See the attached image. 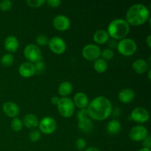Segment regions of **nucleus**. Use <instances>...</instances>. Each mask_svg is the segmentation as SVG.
Here are the masks:
<instances>
[{"instance_id":"f704fd0d","label":"nucleus","mask_w":151,"mask_h":151,"mask_svg":"<svg viewBox=\"0 0 151 151\" xmlns=\"http://www.w3.org/2000/svg\"><path fill=\"white\" fill-rule=\"evenodd\" d=\"M46 2H47V4L49 6H50L52 7H58L61 4V1L60 0H47Z\"/></svg>"},{"instance_id":"0eeeda50","label":"nucleus","mask_w":151,"mask_h":151,"mask_svg":"<svg viewBox=\"0 0 151 151\" xmlns=\"http://www.w3.org/2000/svg\"><path fill=\"white\" fill-rule=\"evenodd\" d=\"M40 132L44 134H51L55 131L57 128V122L51 116H44L38 123Z\"/></svg>"},{"instance_id":"2eb2a0df","label":"nucleus","mask_w":151,"mask_h":151,"mask_svg":"<svg viewBox=\"0 0 151 151\" xmlns=\"http://www.w3.org/2000/svg\"><path fill=\"white\" fill-rule=\"evenodd\" d=\"M4 47L9 52H14L19 49V40L14 35H8L4 41Z\"/></svg>"},{"instance_id":"9b49d317","label":"nucleus","mask_w":151,"mask_h":151,"mask_svg":"<svg viewBox=\"0 0 151 151\" xmlns=\"http://www.w3.org/2000/svg\"><path fill=\"white\" fill-rule=\"evenodd\" d=\"M131 117L135 122L139 123H145L150 119V114L145 108L137 107L131 112Z\"/></svg>"},{"instance_id":"c9c22d12","label":"nucleus","mask_w":151,"mask_h":151,"mask_svg":"<svg viewBox=\"0 0 151 151\" xmlns=\"http://www.w3.org/2000/svg\"><path fill=\"white\" fill-rule=\"evenodd\" d=\"M142 145L144 146V147L145 148L150 149L151 147V138L150 136H147L145 139L142 141Z\"/></svg>"},{"instance_id":"a19ab883","label":"nucleus","mask_w":151,"mask_h":151,"mask_svg":"<svg viewBox=\"0 0 151 151\" xmlns=\"http://www.w3.org/2000/svg\"><path fill=\"white\" fill-rule=\"evenodd\" d=\"M138 151H150V149L145 148V147H142V148L139 149Z\"/></svg>"},{"instance_id":"cd10ccee","label":"nucleus","mask_w":151,"mask_h":151,"mask_svg":"<svg viewBox=\"0 0 151 151\" xmlns=\"http://www.w3.org/2000/svg\"><path fill=\"white\" fill-rule=\"evenodd\" d=\"M77 116H78V122H81V121H84L86 119H90L89 114H88V109H82L78 112V114H77Z\"/></svg>"},{"instance_id":"ddd939ff","label":"nucleus","mask_w":151,"mask_h":151,"mask_svg":"<svg viewBox=\"0 0 151 151\" xmlns=\"http://www.w3.org/2000/svg\"><path fill=\"white\" fill-rule=\"evenodd\" d=\"M2 109L4 113L9 117L15 118L19 115L20 109L17 104L13 102H6L3 104Z\"/></svg>"},{"instance_id":"412c9836","label":"nucleus","mask_w":151,"mask_h":151,"mask_svg":"<svg viewBox=\"0 0 151 151\" xmlns=\"http://www.w3.org/2000/svg\"><path fill=\"white\" fill-rule=\"evenodd\" d=\"M109 35L108 32L104 29H98L94 32V35H93V38H94V41L97 44H103L105 43L108 42L109 40Z\"/></svg>"},{"instance_id":"4be33fe9","label":"nucleus","mask_w":151,"mask_h":151,"mask_svg":"<svg viewBox=\"0 0 151 151\" xmlns=\"http://www.w3.org/2000/svg\"><path fill=\"white\" fill-rule=\"evenodd\" d=\"M73 86L69 81H63L58 86V93L63 97H68L72 93Z\"/></svg>"},{"instance_id":"c756f323","label":"nucleus","mask_w":151,"mask_h":151,"mask_svg":"<svg viewBox=\"0 0 151 151\" xmlns=\"http://www.w3.org/2000/svg\"><path fill=\"white\" fill-rule=\"evenodd\" d=\"M13 6V3L10 0H2L0 1V10L3 11H7L10 10Z\"/></svg>"},{"instance_id":"f03ea898","label":"nucleus","mask_w":151,"mask_h":151,"mask_svg":"<svg viewBox=\"0 0 151 151\" xmlns=\"http://www.w3.org/2000/svg\"><path fill=\"white\" fill-rule=\"evenodd\" d=\"M150 19V11L142 4H135L131 6L126 13V22L134 26H139Z\"/></svg>"},{"instance_id":"dca6fc26","label":"nucleus","mask_w":151,"mask_h":151,"mask_svg":"<svg viewBox=\"0 0 151 151\" xmlns=\"http://www.w3.org/2000/svg\"><path fill=\"white\" fill-rule=\"evenodd\" d=\"M74 104L79 109H86L89 102L86 94L83 92H78L74 96Z\"/></svg>"},{"instance_id":"aec40b11","label":"nucleus","mask_w":151,"mask_h":151,"mask_svg":"<svg viewBox=\"0 0 151 151\" xmlns=\"http://www.w3.org/2000/svg\"><path fill=\"white\" fill-rule=\"evenodd\" d=\"M121 129H122V126H121L120 122L116 119H113L109 121L106 127L107 132L110 135H116L120 132Z\"/></svg>"},{"instance_id":"f3484780","label":"nucleus","mask_w":151,"mask_h":151,"mask_svg":"<svg viewBox=\"0 0 151 151\" xmlns=\"http://www.w3.org/2000/svg\"><path fill=\"white\" fill-rule=\"evenodd\" d=\"M118 97L122 103H129L134 100V97H135V92L131 88H123L119 92Z\"/></svg>"},{"instance_id":"473e14b6","label":"nucleus","mask_w":151,"mask_h":151,"mask_svg":"<svg viewBox=\"0 0 151 151\" xmlns=\"http://www.w3.org/2000/svg\"><path fill=\"white\" fill-rule=\"evenodd\" d=\"M75 146H76L78 150H83L86 148V142L85 141L84 139L79 138L76 140V142H75Z\"/></svg>"},{"instance_id":"393cba45","label":"nucleus","mask_w":151,"mask_h":151,"mask_svg":"<svg viewBox=\"0 0 151 151\" xmlns=\"http://www.w3.org/2000/svg\"><path fill=\"white\" fill-rule=\"evenodd\" d=\"M1 64L4 67H9L11 66L14 62V56L11 53H6L3 55L2 57L1 58Z\"/></svg>"},{"instance_id":"b1692460","label":"nucleus","mask_w":151,"mask_h":151,"mask_svg":"<svg viewBox=\"0 0 151 151\" xmlns=\"http://www.w3.org/2000/svg\"><path fill=\"white\" fill-rule=\"evenodd\" d=\"M78 128L81 131L85 133H88L91 131L93 128V122L91 121V118L88 119H86L84 121L78 122Z\"/></svg>"},{"instance_id":"72a5a7b5","label":"nucleus","mask_w":151,"mask_h":151,"mask_svg":"<svg viewBox=\"0 0 151 151\" xmlns=\"http://www.w3.org/2000/svg\"><path fill=\"white\" fill-rule=\"evenodd\" d=\"M35 69V74H40L44 71V68H45V64H44V61L42 60H40V61L36 62L34 64Z\"/></svg>"},{"instance_id":"c85d7f7f","label":"nucleus","mask_w":151,"mask_h":151,"mask_svg":"<svg viewBox=\"0 0 151 151\" xmlns=\"http://www.w3.org/2000/svg\"><path fill=\"white\" fill-rule=\"evenodd\" d=\"M41 134L40 132V131H38V130H32L30 131V133L29 134V140L31 142H38L41 139Z\"/></svg>"},{"instance_id":"a878e982","label":"nucleus","mask_w":151,"mask_h":151,"mask_svg":"<svg viewBox=\"0 0 151 151\" xmlns=\"http://www.w3.org/2000/svg\"><path fill=\"white\" fill-rule=\"evenodd\" d=\"M10 126L13 131L16 132H19L23 128V122L19 118H13L11 122H10Z\"/></svg>"},{"instance_id":"ea45409f","label":"nucleus","mask_w":151,"mask_h":151,"mask_svg":"<svg viewBox=\"0 0 151 151\" xmlns=\"http://www.w3.org/2000/svg\"><path fill=\"white\" fill-rule=\"evenodd\" d=\"M85 151H100V150L95 147H89L86 149Z\"/></svg>"},{"instance_id":"5701e85b","label":"nucleus","mask_w":151,"mask_h":151,"mask_svg":"<svg viewBox=\"0 0 151 151\" xmlns=\"http://www.w3.org/2000/svg\"><path fill=\"white\" fill-rule=\"evenodd\" d=\"M94 69H95L96 72L98 73H103L106 72L108 69V63L106 60L104 59L100 58L94 60Z\"/></svg>"},{"instance_id":"f8f14e48","label":"nucleus","mask_w":151,"mask_h":151,"mask_svg":"<svg viewBox=\"0 0 151 151\" xmlns=\"http://www.w3.org/2000/svg\"><path fill=\"white\" fill-rule=\"evenodd\" d=\"M53 26L59 31H66L70 27L71 22L69 18L64 15H58L53 19Z\"/></svg>"},{"instance_id":"4c0bfd02","label":"nucleus","mask_w":151,"mask_h":151,"mask_svg":"<svg viewBox=\"0 0 151 151\" xmlns=\"http://www.w3.org/2000/svg\"><path fill=\"white\" fill-rule=\"evenodd\" d=\"M59 99L60 98H59L58 97H57V96H53L50 100H51V103H52L53 105H56V106H57L58 103L59 101Z\"/></svg>"},{"instance_id":"f257e3e1","label":"nucleus","mask_w":151,"mask_h":151,"mask_svg":"<svg viewBox=\"0 0 151 151\" xmlns=\"http://www.w3.org/2000/svg\"><path fill=\"white\" fill-rule=\"evenodd\" d=\"M87 109L90 118L97 121H103L110 116L113 108L109 99L103 96H99L88 104Z\"/></svg>"},{"instance_id":"58836bf2","label":"nucleus","mask_w":151,"mask_h":151,"mask_svg":"<svg viewBox=\"0 0 151 151\" xmlns=\"http://www.w3.org/2000/svg\"><path fill=\"white\" fill-rule=\"evenodd\" d=\"M146 43H147V45L149 48L151 47V35H149L146 38Z\"/></svg>"},{"instance_id":"7c9ffc66","label":"nucleus","mask_w":151,"mask_h":151,"mask_svg":"<svg viewBox=\"0 0 151 151\" xmlns=\"http://www.w3.org/2000/svg\"><path fill=\"white\" fill-rule=\"evenodd\" d=\"M26 2L31 7H39L45 3V0H27Z\"/></svg>"},{"instance_id":"9d476101","label":"nucleus","mask_w":151,"mask_h":151,"mask_svg":"<svg viewBox=\"0 0 151 151\" xmlns=\"http://www.w3.org/2000/svg\"><path fill=\"white\" fill-rule=\"evenodd\" d=\"M49 48L52 52L58 55L63 54L66 49V44L64 40L58 36L52 37L49 39Z\"/></svg>"},{"instance_id":"1a4fd4ad","label":"nucleus","mask_w":151,"mask_h":151,"mask_svg":"<svg viewBox=\"0 0 151 151\" xmlns=\"http://www.w3.org/2000/svg\"><path fill=\"white\" fill-rule=\"evenodd\" d=\"M148 135L147 128L142 125L133 127L129 131L130 139L134 142H142Z\"/></svg>"},{"instance_id":"2f4dec72","label":"nucleus","mask_w":151,"mask_h":151,"mask_svg":"<svg viewBox=\"0 0 151 151\" xmlns=\"http://www.w3.org/2000/svg\"><path fill=\"white\" fill-rule=\"evenodd\" d=\"M35 41H36L37 44H38V45L44 46L48 44L49 38L44 35H39L37 36L36 40H35Z\"/></svg>"},{"instance_id":"6ab92c4d","label":"nucleus","mask_w":151,"mask_h":151,"mask_svg":"<svg viewBox=\"0 0 151 151\" xmlns=\"http://www.w3.org/2000/svg\"><path fill=\"white\" fill-rule=\"evenodd\" d=\"M23 125L28 128H36L39 123L38 117L32 114H27L23 118Z\"/></svg>"},{"instance_id":"a211bd4d","label":"nucleus","mask_w":151,"mask_h":151,"mask_svg":"<svg viewBox=\"0 0 151 151\" xmlns=\"http://www.w3.org/2000/svg\"><path fill=\"white\" fill-rule=\"evenodd\" d=\"M132 68L137 73H145L149 69V63L145 59H137L132 63Z\"/></svg>"},{"instance_id":"39448f33","label":"nucleus","mask_w":151,"mask_h":151,"mask_svg":"<svg viewBox=\"0 0 151 151\" xmlns=\"http://www.w3.org/2000/svg\"><path fill=\"white\" fill-rule=\"evenodd\" d=\"M118 52L122 55H133L137 50V44L132 38H125L119 40L116 46Z\"/></svg>"},{"instance_id":"79ce46f5","label":"nucleus","mask_w":151,"mask_h":151,"mask_svg":"<svg viewBox=\"0 0 151 151\" xmlns=\"http://www.w3.org/2000/svg\"><path fill=\"white\" fill-rule=\"evenodd\" d=\"M150 69H148V78L149 80H150Z\"/></svg>"},{"instance_id":"7ed1b4c3","label":"nucleus","mask_w":151,"mask_h":151,"mask_svg":"<svg viewBox=\"0 0 151 151\" xmlns=\"http://www.w3.org/2000/svg\"><path fill=\"white\" fill-rule=\"evenodd\" d=\"M109 36L113 39L121 40L126 38L130 32V25L125 19H116L110 22L107 28Z\"/></svg>"},{"instance_id":"e433bc0d","label":"nucleus","mask_w":151,"mask_h":151,"mask_svg":"<svg viewBox=\"0 0 151 151\" xmlns=\"http://www.w3.org/2000/svg\"><path fill=\"white\" fill-rule=\"evenodd\" d=\"M116 40L115 39H112L111 40V41H109V47H111V48H115V47H116V46H117V43H116Z\"/></svg>"},{"instance_id":"6e6552de","label":"nucleus","mask_w":151,"mask_h":151,"mask_svg":"<svg viewBox=\"0 0 151 151\" xmlns=\"http://www.w3.org/2000/svg\"><path fill=\"white\" fill-rule=\"evenodd\" d=\"M101 50L97 45L94 44H88L83 48V56L87 60H95L98 59L100 56Z\"/></svg>"},{"instance_id":"423d86ee","label":"nucleus","mask_w":151,"mask_h":151,"mask_svg":"<svg viewBox=\"0 0 151 151\" xmlns=\"http://www.w3.org/2000/svg\"><path fill=\"white\" fill-rule=\"evenodd\" d=\"M24 55L29 62L35 63L42 59V54L39 47L33 44H29L24 47Z\"/></svg>"},{"instance_id":"20e7f679","label":"nucleus","mask_w":151,"mask_h":151,"mask_svg":"<svg viewBox=\"0 0 151 151\" xmlns=\"http://www.w3.org/2000/svg\"><path fill=\"white\" fill-rule=\"evenodd\" d=\"M57 108L59 114L64 118L71 117L73 115L75 109L73 100L68 97L59 99Z\"/></svg>"},{"instance_id":"4468645a","label":"nucleus","mask_w":151,"mask_h":151,"mask_svg":"<svg viewBox=\"0 0 151 151\" xmlns=\"http://www.w3.org/2000/svg\"><path fill=\"white\" fill-rule=\"evenodd\" d=\"M19 72L24 78H30L35 74V69L34 63L30 62H24L19 66Z\"/></svg>"},{"instance_id":"bb28decb","label":"nucleus","mask_w":151,"mask_h":151,"mask_svg":"<svg viewBox=\"0 0 151 151\" xmlns=\"http://www.w3.org/2000/svg\"><path fill=\"white\" fill-rule=\"evenodd\" d=\"M100 55L102 56L103 59H104L105 60H111L114 58V52L111 49L107 48L103 50V51H101Z\"/></svg>"}]
</instances>
